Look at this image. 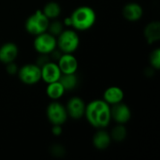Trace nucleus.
Returning <instances> with one entry per match:
<instances>
[{"label":"nucleus","instance_id":"obj_20","mask_svg":"<svg viewBox=\"0 0 160 160\" xmlns=\"http://www.w3.org/2000/svg\"><path fill=\"white\" fill-rule=\"evenodd\" d=\"M110 135H111L112 141H115L117 142H123L127 138V135H128L127 128H126V127L124 125L117 124V126L112 128V130L110 133Z\"/></svg>","mask_w":160,"mask_h":160},{"label":"nucleus","instance_id":"obj_16","mask_svg":"<svg viewBox=\"0 0 160 160\" xmlns=\"http://www.w3.org/2000/svg\"><path fill=\"white\" fill-rule=\"evenodd\" d=\"M144 38L149 44L158 42L160 39V23L155 21L149 22L144 28Z\"/></svg>","mask_w":160,"mask_h":160},{"label":"nucleus","instance_id":"obj_1","mask_svg":"<svg viewBox=\"0 0 160 160\" xmlns=\"http://www.w3.org/2000/svg\"><path fill=\"white\" fill-rule=\"evenodd\" d=\"M84 116L92 127L97 129L106 128L111 121V106L103 99H95L86 104Z\"/></svg>","mask_w":160,"mask_h":160},{"label":"nucleus","instance_id":"obj_15","mask_svg":"<svg viewBox=\"0 0 160 160\" xmlns=\"http://www.w3.org/2000/svg\"><path fill=\"white\" fill-rule=\"evenodd\" d=\"M104 129L105 128L98 129L93 136V145L96 149L100 151L107 149L112 142V138L110 133Z\"/></svg>","mask_w":160,"mask_h":160},{"label":"nucleus","instance_id":"obj_22","mask_svg":"<svg viewBox=\"0 0 160 160\" xmlns=\"http://www.w3.org/2000/svg\"><path fill=\"white\" fill-rule=\"evenodd\" d=\"M149 61H150V65L151 67L156 69L158 70L160 68V50L158 48L156 50H154L149 57Z\"/></svg>","mask_w":160,"mask_h":160},{"label":"nucleus","instance_id":"obj_4","mask_svg":"<svg viewBox=\"0 0 160 160\" xmlns=\"http://www.w3.org/2000/svg\"><path fill=\"white\" fill-rule=\"evenodd\" d=\"M50 20L44 15L42 10H37L31 14L25 21L24 27L28 34L37 36L48 30Z\"/></svg>","mask_w":160,"mask_h":160},{"label":"nucleus","instance_id":"obj_25","mask_svg":"<svg viewBox=\"0 0 160 160\" xmlns=\"http://www.w3.org/2000/svg\"><path fill=\"white\" fill-rule=\"evenodd\" d=\"M52 132L54 136H59L62 134V126L60 125H52Z\"/></svg>","mask_w":160,"mask_h":160},{"label":"nucleus","instance_id":"obj_6","mask_svg":"<svg viewBox=\"0 0 160 160\" xmlns=\"http://www.w3.org/2000/svg\"><path fill=\"white\" fill-rule=\"evenodd\" d=\"M18 77L25 85H34L41 80L40 67L37 64H26L19 68Z\"/></svg>","mask_w":160,"mask_h":160},{"label":"nucleus","instance_id":"obj_9","mask_svg":"<svg viewBox=\"0 0 160 160\" xmlns=\"http://www.w3.org/2000/svg\"><path fill=\"white\" fill-rule=\"evenodd\" d=\"M85 107H86V104L82 98L79 97H73L68 101L66 105V110H67L68 115L70 118L77 120L84 116Z\"/></svg>","mask_w":160,"mask_h":160},{"label":"nucleus","instance_id":"obj_10","mask_svg":"<svg viewBox=\"0 0 160 160\" xmlns=\"http://www.w3.org/2000/svg\"><path fill=\"white\" fill-rule=\"evenodd\" d=\"M41 71V80L47 84L59 81L62 73L57 65V63L48 61L42 67H40Z\"/></svg>","mask_w":160,"mask_h":160},{"label":"nucleus","instance_id":"obj_24","mask_svg":"<svg viewBox=\"0 0 160 160\" xmlns=\"http://www.w3.org/2000/svg\"><path fill=\"white\" fill-rule=\"evenodd\" d=\"M51 152H52V155H54L55 157H62V156L64 155V153H65V150H64V148H63L61 145L55 144V145L52 146Z\"/></svg>","mask_w":160,"mask_h":160},{"label":"nucleus","instance_id":"obj_19","mask_svg":"<svg viewBox=\"0 0 160 160\" xmlns=\"http://www.w3.org/2000/svg\"><path fill=\"white\" fill-rule=\"evenodd\" d=\"M59 82L63 85L66 92L74 90L78 86V83H79V80H78V77H77L76 73L62 74L60 79H59Z\"/></svg>","mask_w":160,"mask_h":160},{"label":"nucleus","instance_id":"obj_21","mask_svg":"<svg viewBox=\"0 0 160 160\" xmlns=\"http://www.w3.org/2000/svg\"><path fill=\"white\" fill-rule=\"evenodd\" d=\"M52 22L50 21L49 23V27H48V32L50 34H52V36H54L55 38H57L64 30V23L60 21L55 20H52Z\"/></svg>","mask_w":160,"mask_h":160},{"label":"nucleus","instance_id":"obj_23","mask_svg":"<svg viewBox=\"0 0 160 160\" xmlns=\"http://www.w3.org/2000/svg\"><path fill=\"white\" fill-rule=\"evenodd\" d=\"M7 66V72L10 75H14V74H17L18 70H19V68L18 66L16 65L15 61L13 62H10L8 64L6 65Z\"/></svg>","mask_w":160,"mask_h":160},{"label":"nucleus","instance_id":"obj_12","mask_svg":"<svg viewBox=\"0 0 160 160\" xmlns=\"http://www.w3.org/2000/svg\"><path fill=\"white\" fill-rule=\"evenodd\" d=\"M19 54V48L13 42H6L0 47V62L2 64H8L16 60Z\"/></svg>","mask_w":160,"mask_h":160},{"label":"nucleus","instance_id":"obj_17","mask_svg":"<svg viewBox=\"0 0 160 160\" xmlns=\"http://www.w3.org/2000/svg\"><path fill=\"white\" fill-rule=\"evenodd\" d=\"M65 93H66V91H65L63 85L60 83L59 81L47 84L46 94L49 97V98H51L52 100H58V99H60L64 96Z\"/></svg>","mask_w":160,"mask_h":160},{"label":"nucleus","instance_id":"obj_8","mask_svg":"<svg viewBox=\"0 0 160 160\" xmlns=\"http://www.w3.org/2000/svg\"><path fill=\"white\" fill-rule=\"evenodd\" d=\"M111 117L116 124L125 125L131 119V110L124 102L111 107Z\"/></svg>","mask_w":160,"mask_h":160},{"label":"nucleus","instance_id":"obj_11","mask_svg":"<svg viewBox=\"0 0 160 160\" xmlns=\"http://www.w3.org/2000/svg\"><path fill=\"white\" fill-rule=\"evenodd\" d=\"M57 65L62 74L76 73L79 68L78 60L72 53H62L58 59Z\"/></svg>","mask_w":160,"mask_h":160},{"label":"nucleus","instance_id":"obj_3","mask_svg":"<svg viewBox=\"0 0 160 160\" xmlns=\"http://www.w3.org/2000/svg\"><path fill=\"white\" fill-rule=\"evenodd\" d=\"M80 45V37L76 30L67 29L56 38V46L62 53H73Z\"/></svg>","mask_w":160,"mask_h":160},{"label":"nucleus","instance_id":"obj_7","mask_svg":"<svg viewBox=\"0 0 160 160\" xmlns=\"http://www.w3.org/2000/svg\"><path fill=\"white\" fill-rule=\"evenodd\" d=\"M46 115L52 125L60 126H63L68 117L66 106H64L57 100H52V102L48 105L46 110Z\"/></svg>","mask_w":160,"mask_h":160},{"label":"nucleus","instance_id":"obj_5","mask_svg":"<svg viewBox=\"0 0 160 160\" xmlns=\"http://www.w3.org/2000/svg\"><path fill=\"white\" fill-rule=\"evenodd\" d=\"M34 48L36 52L39 54H51L55 49L56 46V38L50 34L48 31L35 36L34 39Z\"/></svg>","mask_w":160,"mask_h":160},{"label":"nucleus","instance_id":"obj_13","mask_svg":"<svg viewBox=\"0 0 160 160\" xmlns=\"http://www.w3.org/2000/svg\"><path fill=\"white\" fill-rule=\"evenodd\" d=\"M122 12L124 18L128 22H137L141 20L143 15L142 7L136 2H130L125 5Z\"/></svg>","mask_w":160,"mask_h":160},{"label":"nucleus","instance_id":"obj_14","mask_svg":"<svg viewBox=\"0 0 160 160\" xmlns=\"http://www.w3.org/2000/svg\"><path fill=\"white\" fill-rule=\"evenodd\" d=\"M125 98V93L122 88L118 86H110L108 87L103 94V100L107 102L110 106L123 102Z\"/></svg>","mask_w":160,"mask_h":160},{"label":"nucleus","instance_id":"obj_18","mask_svg":"<svg viewBox=\"0 0 160 160\" xmlns=\"http://www.w3.org/2000/svg\"><path fill=\"white\" fill-rule=\"evenodd\" d=\"M42 12L44 13V15L50 21L51 20H55L61 14V6L57 2H55V1L48 2L44 6V8L42 9Z\"/></svg>","mask_w":160,"mask_h":160},{"label":"nucleus","instance_id":"obj_2","mask_svg":"<svg viewBox=\"0 0 160 160\" xmlns=\"http://www.w3.org/2000/svg\"><path fill=\"white\" fill-rule=\"evenodd\" d=\"M71 26L76 31H86L92 28L97 21L94 8L88 6H81L73 10L70 15Z\"/></svg>","mask_w":160,"mask_h":160}]
</instances>
